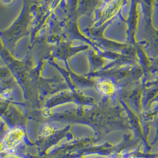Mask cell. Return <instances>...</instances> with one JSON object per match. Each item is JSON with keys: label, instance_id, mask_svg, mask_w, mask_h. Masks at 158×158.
<instances>
[{"label": "cell", "instance_id": "1", "mask_svg": "<svg viewBox=\"0 0 158 158\" xmlns=\"http://www.w3.org/2000/svg\"><path fill=\"white\" fill-rule=\"evenodd\" d=\"M24 132L20 128H15L6 135L3 143L7 148L11 149L19 144L24 138Z\"/></svg>", "mask_w": 158, "mask_h": 158}, {"label": "cell", "instance_id": "5", "mask_svg": "<svg viewBox=\"0 0 158 158\" xmlns=\"http://www.w3.org/2000/svg\"><path fill=\"white\" fill-rule=\"evenodd\" d=\"M7 158H20L19 156L15 155H10L8 156Z\"/></svg>", "mask_w": 158, "mask_h": 158}, {"label": "cell", "instance_id": "2", "mask_svg": "<svg viewBox=\"0 0 158 158\" xmlns=\"http://www.w3.org/2000/svg\"><path fill=\"white\" fill-rule=\"evenodd\" d=\"M98 89L102 94L105 95H111L115 90V87L112 83L107 80L101 82L98 85Z\"/></svg>", "mask_w": 158, "mask_h": 158}, {"label": "cell", "instance_id": "4", "mask_svg": "<svg viewBox=\"0 0 158 158\" xmlns=\"http://www.w3.org/2000/svg\"><path fill=\"white\" fill-rule=\"evenodd\" d=\"M5 148V146L4 144L3 143H0V153Z\"/></svg>", "mask_w": 158, "mask_h": 158}, {"label": "cell", "instance_id": "3", "mask_svg": "<svg viewBox=\"0 0 158 158\" xmlns=\"http://www.w3.org/2000/svg\"><path fill=\"white\" fill-rule=\"evenodd\" d=\"M52 133V128L51 127H45L43 129V133L45 135H50Z\"/></svg>", "mask_w": 158, "mask_h": 158}]
</instances>
